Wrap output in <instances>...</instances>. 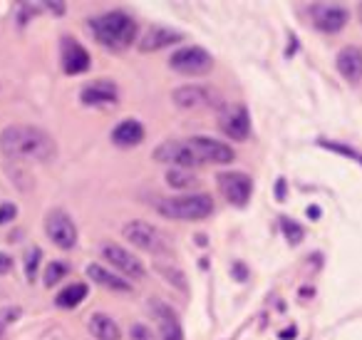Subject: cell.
<instances>
[{"instance_id": "6da1fadb", "label": "cell", "mask_w": 362, "mask_h": 340, "mask_svg": "<svg viewBox=\"0 0 362 340\" xmlns=\"http://www.w3.org/2000/svg\"><path fill=\"white\" fill-rule=\"evenodd\" d=\"M0 149L13 162L47 164L57 157V144L45 130L33 125H11L0 132Z\"/></svg>"}, {"instance_id": "7a4b0ae2", "label": "cell", "mask_w": 362, "mask_h": 340, "mask_svg": "<svg viewBox=\"0 0 362 340\" xmlns=\"http://www.w3.org/2000/svg\"><path fill=\"white\" fill-rule=\"evenodd\" d=\"M92 35L97 38V42L110 50H127L132 42L139 35V28H136V21L124 11H110L102 13V16L92 18L90 21Z\"/></svg>"}, {"instance_id": "3957f363", "label": "cell", "mask_w": 362, "mask_h": 340, "mask_svg": "<svg viewBox=\"0 0 362 340\" xmlns=\"http://www.w3.org/2000/svg\"><path fill=\"white\" fill-rule=\"evenodd\" d=\"M159 214L164 219H171V221H202V219H209L216 209L214 204L211 194H184V196H171V199H161L156 204Z\"/></svg>"}, {"instance_id": "277c9868", "label": "cell", "mask_w": 362, "mask_h": 340, "mask_svg": "<svg viewBox=\"0 0 362 340\" xmlns=\"http://www.w3.org/2000/svg\"><path fill=\"white\" fill-rule=\"evenodd\" d=\"M122 236H124L127 244H132L134 249L146 251V254H171V241L169 236L164 234L161 229H156L154 224L144 219H134L127 221L124 229H122Z\"/></svg>"}, {"instance_id": "5b68a950", "label": "cell", "mask_w": 362, "mask_h": 340, "mask_svg": "<svg viewBox=\"0 0 362 340\" xmlns=\"http://www.w3.org/2000/svg\"><path fill=\"white\" fill-rule=\"evenodd\" d=\"M169 67L179 75H189V77H199V75H209L214 70V55L206 47L199 45H187L176 50L174 55H169Z\"/></svg>"}, {"instance_id": "8992f818", "label": "cell", "mask_w": 362, "mask_h": 340, "mask_svg": "<svg viewBox=\"0 0 362 340\" xmlns=\"http://www.w3.org/2000/svg\"><path fill=\"white\" fill-rule=\"evenodd\" d=\"M100 254H102V259L112 266V271H115V273H119L122 278L139 280V278H144V276H146V268H144V264H141V259H136L132 251L122 249L119 244L105 241V244L100 246Z\"/></svg>"}, {"instance_id": "52a82bcc", "label": "cell", "mask_w": 362, "mask_h": 340, "mask_svg": "<svg viewBox=\"0 0 362 340\" xmlns=\"http://www.w3.org/2000/svg\"><path fill=\"white\" fill-rule=\"evenodd\" d=\"M154 159L161 164H169L171 169H197L202 166V159L189 144V140H166L154 149Z\"/></svg>"}, {"instance_id": "ba28073f", "label": "cell", "mask_w": 362, "mask_h": 340, "mask_svg": "<svg viewBox=\"0 0 362 340\" xmlns=\"http://www.w3.org/2000/svg\"><path fill=\"white\" fill-rule=\"evenodd\" d=\"M171 102H174L179 110H209V107H218V110H221L223 107L221 95L209 85L176 87V90L171 92Z\"/></svg>"}, {"instance_id": "9c48e42d", "label": "cell", "mask_w": 362, "mask_h": 340, "mask_svg": "<svg viewBox=\"0 0 362 340\" xmlns=\"http://www.w3.org/2000/svg\"><path fill=\"white\" fill-rule=\"evenodd\" d=\"M218 130L233 142H246L251 137V117L248 110L238 102L223 105L218 110Z\"/></svg>"}, {"instance_id": "30bf717a", "label": "cell", "mask_w": 362, "mask_h": 340, "mask_svg": "<svg viewBox=\"0 0 362 340\" xmlns=\"http://www.w3.org/2000/svg\"><path fill=\"white\" fill-rule=\"evenodd\" d=\"M216 184H218V191L221 196L228 201L231 206H246L251 201V194H253V181L246 171H221L216 176Z\"/></svg>"}, {"instance_id": "8fae6325", "label": "cell", "mask_w": 362, "mask_h": 340, "mask_svg": "<svg viewBox=\"0 0 362 340\" xmlns=\"http://www.w3.org/2000/svg\"><path fill=\"white\" fill-rule=\"evenodd\" d=\"M45 234H47V239L62 251L75 249V244H77V226H75V221L70 219L67 211L52 209L50 214L45 216Z\"/></svg>"}, {"instance_id": "7c38bea8", "label": "cell", "mask_w": 362, "mask_h": 340, "mask_svg": "<svg viewBox=\"0 0 362 340\" xmlns=\"http://www.w3.org/2000/svg\"><path fill=\"white\" fill-rule=\"evenodd\" d=\"M189 144L199 154L202 164H231L236 159V152L221 140H211V137H192Z\"/></svg>"}, {"instance_id": "4fadbf2b", "label": "cell", "mask_w": 362, "mask_h": 340, "mask_svg": "<svg viewBox=\"0 0 362 340\" xmlns=\"http://www.w3.org/2000/svg\"><path fill=\"white\" fill-rule=\"evenodd\" d=\"M350 21V13L347 8L335 6V3H320V6H313V26L317 28L325 35H335Z\"/></svg>"}, {"instance_id": "5bb4252c", "label": "cell", "mask_w": 362, "mask_h": 340, "mask_svg": "<svg viewBox=\"0 0 362 340\" xmlns=\"http://www.w3.org/2000/svg\"><path fill=\"white\" fill-rule=\"evenodd\" d=\"M119 100V87L112 80H92L80 90V102L87 107H107Z\"/></svg>"}, {"instance_id": "9a60e30c", "label": "cell", "mask_w": 362, "mask_h": 340, "mask_svg": "<svg viewBox=\"0 0 362 340\" xmlns=\"http://www.w3.org/2000/svg\"><path fill=\"white\" fill-rule=\"evenodd\" d=\"M60 47H62V70H65V75L75 77L90 70V52H87L75 38H70V35L62 38Z\"/></svg>"}, {"instance_id": "2e32d148", "label": "cell", "mask_w": 362, "mask_h": 340, "mask_svg": "<svg viewBox=\"0 0 362 340\" xmlns=\"http://www.w3.org/2000/svg\"><path fill=\"white\" fill-rule=\"evenodd\" d=\"M184 40L179 30L174 28H164V26H151L141 33L139 38V50L141 52H156V50H164V47H171L176 42Z\"/></svg>"}, {"instance_id": "e0dca14e", "label": "cell", "mask_w": 362, "mask_h": 340, "mask_svg": "<svg viewBox=\"0 0 362 340\" xmlns=\"http://www.w3.org/2000/svg\"><path fill=\"white\" fill-rule=\"evenodd\" d=\"M87 276H90L97 285L112 290V293H132L129 280L122 278V276L115 273L112 268H105L102 264H90V266H87Z\"/></svg>"}, {"instance_id": "ac0fdd59", "label": "cell", "mask_w": 362, "mask_h": 340, "mask_svg": "<svg viewBox=\"0 0 362 340\" xmlns=\"http://www.w3.org/2000/svg\"><path fill=\"white\" fill-rule=\"evenodd\" d=\"M337 72L345 77L347 82H360L362 80V50L355 45H347L337 52Z\"/></svg>"}, {"instance_id": "d6986e66", "label": "cell", "mask_w": 362, "mask_h": 340, "mask_svg": "<svg viewBox=\"0 0 362 340\" xmlns=\"http://www.w3.org/2000/svg\"><path fill=\"white\" fill-rule=\"evenodd\" d=\"M151 308H154V315H156V320H159V340H184L181 323H179V318H176V313L169 308V305L154 300V303H151Z\"/></svg>"}, {"instance_id": "ffe728a7", "label": "cell", "mask_w": 362, "mask_h": 340, "mask_svg": "<svg viewBox=\"0 0 362 340\" xmlns=\"http://www.w3.org/2000/svg\"><path fill=\"white\" fill-rule=\"evenodd\" d=\"M112 142L122 149H129L144 142V125L136 120H122L119 125L112 130Z\"/></svg>"}, {"instance_id": "44dd1931", "label": "cell", "mask_w": 362, "mask_h": 340, "mask_svg": "<svg viewBox=\"0 0 362 340\" xmlns=\"http://www.w3.org/2000/svg\"><path fill=\"white\" fill-rule=\"evenodd\" d=\"M87 330L95 340H122V328L107 313H92Z\"/></svg>"}, {"instance_id": "7402d4cb", "label": "cell", "mask_w": 362, "mask_h": 340, "mask_svg": "<svg viewBox=\"0 0 362 340\" xmlns=\"http://www.w3.org/2000/svg\"><path fill=\"white\" fill-rule=\"evenodd\" d=\"M166 184L176 191H189L199 186V176L192 169H169L166 171Z\"/></svg>"}, {"instance_id": "603a6c76", "label": "cell", "mask_w": 362, "mask_h": 340, "mask_svg": "<svg viewBox=\"0 0 362 340\" xmlns=\"http://www.w3.org/2000/svg\"><path fill=\"white\" fill-rule=\"evenodd\" d=\"M87 298V285L85 283H70L67 288H62V293H57L55 305L57 308H75Z\"/></svg>"}, {"instance_id": "cb8c5ba5", "label": "cell", "mask_w": 362, "mask_h": 340, "mask_svg": "<svg viewBox=\"0 0 362 340\" xmlns=\"http://www.w3.org/2000/svg\"><path fill=\"white\" fill-rule=\"evenodd\" d=\"M67 271H70V266H67L65 261H50V264L45 266V271H42V283H45L47 288H55L67 276Z\"/></svg>"}, {"instance_id": "d4e9b609", "label": "cell", "mask_w": 362, "mask_h": 340, "mask_svg": "<svg viewBox=\"0 0 362 340\" xmlns=\"http://www.w3.org/2000/svg\"><path fill=\"white\" fill-rule=\"evenodd\" d=\"M281 229L286 231V239L291 241V244H298V241H303V229H300V224H296V221L281 219Z\"/></svg>"}, {"instance_id": "484cf974", "label": "cell", "mask_w": 362, "mask_h": 340, "mask_svg": "<svg viewBox=\"0 0 362 340\" xmlns=\"http://www.w3.org/2000/svg\"><path fill=\"white\" fill-rule=\"evenodd\" d=\"M320 147H325V149H330V152H337V154H342V157H350V159H355V162H360L362 164V154H357L355 149H350V147H345V144H335V142H317Z\"/></svg>"}, {"instance_id": "4316f807", "label": "cell", "mask_w": 362, "mask_h": 340, "mask_svg": "<svg viewBox=\"0 0 362 340\" xmlns=\"http://www.w3.org/2000/svg\"><path fill=\"white\" fill-rule=\"evenodd\" d=\"M129 338L132 340H156V335L151 333L146 325H141V323H134L132 325V330H129Z\"/></svg>"}, {"instance_id": "83f0119b", "label": "cell", "mask_w": 362, "mask_h": 340, "mask_svg": "<svg viewBox=\"0 0 362 340\" xmlns=\"http://www.w3.org/2000/svg\"><path fill=\"white\" fill-rule=\"evenodd\" d=\"M37 264H40V251L37 249H30L28 251V278L35 280V273H37Z\"/></svg>"}, {"instance_id": "f1b7e54d", "label": "cell", "mask_w": 362, "mask_h": 340, "mask_svg": "<svg viewBox=\"0 0 362 340\" xmlns=\"http://www.w3.org/2000/svg\"><path fill=\"white\" fill-rule=\"evenodd\" d=\"M18 216V206L6 201V204H0V224H11L13 219Z\"/></svg>"}, {"instance_id": "f546056e", "label": "cell", "mask_w": 362, "mask_h": 340, "mask_svg": "<svg viewBox=\"0 0 362 340\" xmlns=\"http://www.w3.org/2000/svg\"><path fill=\"white\" fill-rule=\"evenodd\" d=\"M156 268L161 271V276H166V278H171V280H174V283L179 285V288H181V285H184V288H187V283H184V278H176V276H174V273H179V271L169 268V266H156Z\"/></svg>"}, {"instance_id": "4dcf8cb0", "label": "cell", "mask_w": 362, "mask_h": 340, "mask_svg": "<svg viewBox=\"0 0 362 340\" xmlns=\"http://www.w3.org/2000/svg\"><path fill=\"white\" fill-rule=\"evenodd\" d=\"M11 268H13V259L8 254H3V251H0V276L11 273Z\"/></svg>"}, {"instance_id": "1f68e13d", "label": "cell", "mask_w": 362, "mask_h": 340, "mask_svg": "<svg viewBox=\"0 0 362 340\" xmlns=\"http://www.w3.org/2000/svg\"><path fill=\"white\" fill-rule=\"evenodd\" d=\"M276 191H278V194H276L278 199H281V201L286 199V181H278V184H276Z\"/></svg>"}, {"instance_id": "d6a6232c", "label": "cell", "mask_w": 362, "mask_h": 340, "mask_svg": "<svg viewBox=\"0 0 362 340\" xmlns=\"http://www.w3.org/2000/svg\"><path fill=\"white\" fill-rule=\"evenodd\" d=\"M45 8H50V11H55L57 16H62V13H65V6H60V3H47Z\"/></svg>"}, {"instance_id": "836d02e7", "label": "cell", "mask_w": 362, "mask_h": 340, "mask_svg": "<svg viewBox=\"0 0 362 340\" xmlns=\"http://www.w3.org/2000/svg\"><path fill=\"white\" fill-rule=\"evenodd\" d=\"M278 338H283V340H291V338H296V328H288V330H283Z\"/></svg>"}, {"instance_id": "e575fe53", "label": "cell", "mask_w": 362, "mask_h": 340, "mask_svg": "<svg viewBox=\"0 0 362 340\" xmlns=\"http://www.w3.org/2000/svg\"><path fill=\"white\" fill-rule=\"evenodd\" d=\"M308 216H310V219H317V216H320V209H317V206H310V209H308Z\"/></svg>"}, {"instance_id": "d590c367", "label": "cell", "mask_w": 362, "mask_h": 340, "mask_svg": "<svg viewBox=\"0 0 362 340\" xmlns=\"http://www.w3.org/2000/svg\"><path fill=\"white\" fill-rule=\"evenodd\" d=\"M360 21H362V6H360Z\"/></svg>"}]
</instances>
